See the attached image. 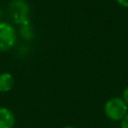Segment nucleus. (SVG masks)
<instances>
[{
  "instance_id": "nucleus-1",
  "label": "nucleus",
  "mask_w": 128,
  "mask_h": 128,
  "mask_svg": "<svg viewBox=\"0 0 128 128\" xmlns=\"http://www.w3.org/2000/svg\"><path fill=\"white\" fill-rule=\"evenodd\" d=\"M8 14L16 25L24 26L30 23V5L26 0H11L8 5Z\"/></svg>"
},
{
  "instance_id": "nucleus-2",
  "label": "nucleus",
  "mask_w": 128,
  "mask_h": 128,
  "mask_svg": "<svg viewBox=\"0 0 128 128\" xmlns=\"http://www.w3.org/2000/svg\"><path fill=\"white\" fill-rule=\"evenodd\" d=\"M103 111L111 121H121L128 113V106L122 97H111L104 103Z\"/></svg>"
},
{
  "instance_id": "nucleus-3",
  "label": "nucleus",
  "mask_w": 128,
  "mask_h": 128,
  "mask_svg": "<svg viewBox=\"0 0 128 128\" xmlns=\"http://www.w3.org/2000/svg\"><path fill=\"white\" fill-rule=\"evenodd\" d=\"M18 33L13 24L7 21H0V53L11 50L17 41Z\"/></svg>"
},
{
  "instance_id": "nucleus-4",
  "label": "nucleus",
  "mask_w": 128,
  "mask_h": 128,
  "mask_svg": "<svg viewBox=\"0 0 128 128\" xmlns=\"http://www.w3.org/2000/svg\"><path fill=\"white\" fill-rule=\"evenodd\" d=\"M16 116L11 109L0 106V128H15Z\"/></svg>"
},
{
  "instance_id": "nucleus-5",
  "label": "nucleus",
  "mask_w": 128,
  "mask_h": 128,
  "mask_svg": "<svg viewBox=\"0 0 128 128\" xmlns=\"http://www.w3.org/2000/svg\"><path fill=\"white\" fill-rule=\"evenodd\" d=\"M15 85V78L10 72L0 73V93L10 92Z\"/></svg>"
},
{
  "instance_id": "nucleus-6",
  "label": "nucleus",
  "mask_w": 128,
  "mask_h": 128,
  "mask_svg": "<svg viewBox=\"0 0 128 128\" xmlns=\"http://www.w3.org/2000/svg\"><path fill=\"white\" fill-rule=\"evenodd\" d=\"M19 34L20 36L25 39V40H32L34 38V31L32 29L31 24L28 25H24V26H20L19 29Z\"/></svg>"
},
{
  "instance_id": "nucleus-7",
  "label": "nucleus",
  "mask_w": 128,
  "mask_h": 128,
  "mask_svg": "<svg viewBox=\"0 0 128 128\" xmlns=\"http://www.w3.org/2000/svg\"><path fill=\"white\" fill-rule=\"evenodd\" d=\"M120 128H128V113L120 121Z\"/></svg>"
},
{
  "instance_id": "nucleus-8",
  "label": "nucleus",
  "mask_w": 128,
  "mask_h": 128,
  "mask_svg": "<svg viewBox=\"0 0 128 128\" xmlns=\"http://www.w3.org/2000/svg\"><path fill=\"white\" fill-rule=\"evenodd\" d=\"M122 98H123V100L125 101L126 105L128 106V86H126V87L124 88V90H123V92H122Z\"/></svg>"
},
{
  "instance_id": "nucleus-9",
  "label": "nucleus",
  "mask_w": 128,
  "mask_h": 128,
  "mask_svg": "<svg viewBox=\"0 0 128 128\" xmlns=\"http://www.w3.org/2000/svg\"><path fill=\"white\" fill-rule=\"evenodd\" d=\"M115 1L119 6L124 7V8H128V0H115Z\"/></svg>"
},
{
  "instance_id": "nucleus-10",
  "label": "nucleus",
  "mask_w": 128,
  "mask_h": 128,
  "mask_svg": "<svg viewBox=\"0 0 128 128\" xmlns=\"http://www.w3.org/2000/svg\"><path fill=\"white\" fill-rule=\"evenodd\" d=\"M61 128H76V127L71 126V125H65V126H63V127H61Z\"/></svg>"
}]
</instances>
